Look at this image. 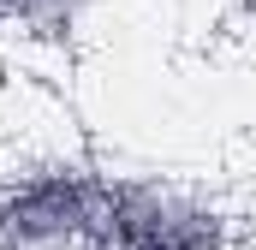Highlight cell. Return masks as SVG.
I'll use <instances>...</instances> for the list:
<instances>
[{
  "mask_svg": "<svg viewBox=\"0 0 256 250\" xmlns=\"http://www.w3.org/2000/svg\"><path fill=\"white\" fill-rule=\"evenodd\" d=\"M244 18H250V30H256V0H244Z\"/></svg>",
  "mask_w": 256,
  "mask_h": 250,
  "instance_id": "obj_4",
  "label": "cell"
},
{
  "mask_svg": "<svg viewBox=\"0 0 256 250\" xmlns=\"http://www.w3.org/2000/svg\"><path fill=\"white\" fill-rule=\"evenodd\" d=\"M96 0H0V24L30 42H72Z\"/></svg>",
  "mask_w": 256,
  "mask_h": 250,
  "instance_id": "obj_3",
  "label": "cell"
},
{
  "mask_svg": "<svg viewBox=\"0 0 256 250\" xmlns=\"http://www.w3.org/2000/svg\"><path fill=\"white\" fill-rule=\"evenodd\" d=\"M226 244H232V220L208 196L173 179L131 173V179H108L90 250H226Z\"/></svg>",
  "mask_w": 256,
  "mask_h": 250,
  "instance_id": "obj_1",
  "label": "cell"
},
{
  "mask_svg": "<svg viewBox=\"0 0 256 250\" xmlns=\"http://www.w3.org/2000/svg\"><path fill=\"white\" fill-rule=\"evenodd\" d=\"M108 179L84 161H42L0 185V250H90Z\"/></svg>",
  "mask_w": 256,
  "mask_h": 250,
  "instance_id": "obj_2",
  "label": "cell"
}]
</instances>
